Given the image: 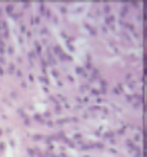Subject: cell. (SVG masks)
Instances as JSON below:
<instances>
[{
  "label": "cell",
  "mask_w": 147,
  "mask_h": 157,
  "mask_svg": "<svg viewBox=\"0 0 147 157\" xmlns=\"http://www.w3.org/2000/svg\"><path fill=\"white\" fill-rule=\"evenodd\" d=\"M145 73H147V64H146V68H145Z\"/></svg>",
  "instance_id": "1"
},
{
  "label": "cell",
  "mask_w": 147,
  "mask_h": 157,
  "mask_svg": "<svg viewBox=\"0 0 147 157\" xmlns=\"http://www.w3.org/2000/svg\"><path fill=\"white\" fill-rule=\"evenodd\" d=\"M145 33H146V37H147V28H146V30H145Z\"/></svg>",
  "instance_id": "2"
},
{
  "label": "cell",
  "mask_w": 147,
  "mask_h": 157,
  "mask_svg": "<svg viewBox=\"0 0 147 157\" xmlns=\"http://www.w3.org/2000/svg\"><path fill=\"white\" fill-rule=\"evenodd\" d=\"M146 134H147V130H146Z\"/></svg>",
  "instance_id": "3"
}]
</instances>
